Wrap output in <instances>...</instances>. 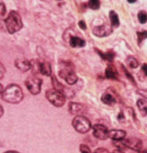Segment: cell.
<instances>
[{"instance_id":"cell-34","label":"cell","mask_w":147,"mask_h":153,"mask_svg":"<svg viewBox=\"0 0 147 153\" xmlns=\"http://www.w3.org/2000/svg\"><path fill=\"white\" fill-rule=\"evenodd\" d=\"M3 115H4V107L0 105V118L3 117Z\"/></svg>"},{"instance_id":"cell-2","label":"cell","mask_w":147,"mask_h":153,"mask_svg":"<svg viewBox=\"0 0 147 153\" xmlns=\"http://www.w3.org/2000/svg\"><path fill=\"white\" fill-rule=\"evenodd\" d=\"M5 25L7 28V30L9 31L10 34H14V33L19 31L23 27L21 16L19 14V12L12 10L7 15V18L5 19Z\"/></svg>"},{"instance_id":"cell-14","label":"cell","mask_w":147,"mask_h":153,"mask_svg":"<svg viewBox=\"0 0 147 153\" xmlns=\"http://www.w3.org/2000/svg\"><path fill=\"white\" fill-rule=\"evenodd\" d=\"M69 44L73 48H82L85 46V40L79 38V37L71 36L70 40H69Z\"/></svg>"},{"instance_id":"cell-15","label":"cell","mask_w":147,"mask_h":153,"mask_svg":"<svg viewBox=\"0 0 147 153\" xmlns=\"http://www.w3.org/2000/svg\"><path fill=\"white\" fill-rule=\"evenodd\" d=\"M40 73L44 76H52V66L48 61H42L40 63Z\"/></svg>"},{"instance_id":"cell-24","label":"cell","mask_w":147,"mask_h":153,"mask_svg":"<svg viewBox=\"0 0 147 153\" xmlns=\"http://www.w3.org/2000/svg\"><path fill=\"white\" fill-rule=\"evenodd\" d=\"M137 39H138V43H139V45H140L142 40L147 39V31L146 30L138 31L137 32Z\"/></svg>"},{"instance_id":"cell-1","label":"cell","mask_w":147,"mask_h":153,"mask_svg":"<svg viewBox=\"0 0 147 153\" xmlns=\"http://www.w3.org/2000/svg\"><path fill=\"white\" fill-rule=\"evenodd\" d=\"M1 98L9 104L18 105L24 99V93L20 86L17 84H10L4 88Z\"/></svg>"},{"instance_id":"cell-13","label":"cell","mask_w":147,"mask_h":153,"mask_svg":"<svg viewBox=\"0 0 147 153\" xmlns=\"http://www.w3.org/2000/svg\"><path fill=\"white\" fill-rule=\"evenodd\" d=\"M105 75L108 79L118 80V78H119V73H118L117 68L115 66L112 64H109L105 70Z\"/></svg>"},{"instance_id":"cell-12","label":"cell","mask_w":147,"mask_h":153,"mask_svg":"<svg viewBox=\"0 0 147 153\" xmlns=\"http://www.w3.org/2000/svg\"><path fill=\"white\" fill-rule=\"evenodd\" d=\"M126 132L121 129H111L109 130V138H111L114 141H120L125 138Z\"/></svg>"},{"instance_id":"cell-7","label":"cell","mask_w":147,"mask_h":153,"mask_svg":"<svg viewBox=\"0 0 147 153\" xmlns=\"http://www.w3.org/2000/svg\"><path fill=\"white\" fill-rule=\"evenodd\" d=\"M52 87L54 89L59 91V92L62 93L64 96H65V98H69L71 99L75 96V92L69 87H66L65 85H64L63 84H61V82L56 79V77L52 75Z\"/></svg>"},{"instance_id":"cell-5","label":"cell","mask_w":147,"mask_h":153,"mask_svg":"<svg viewBox=\"0 0 147 153\" xmlns=\"http://www.w3.org/2000/svg\"><path fill=\"white\" fill-rule=\"evenodd\" d=\"M115 145L118 148H130V150H134V151H139L140 152L142 147V140L135 138H130L125 139L123 138L120 141H114Z\"/></svg>"},{"instance_id":"cell-6","label":"cell","mask_w":147,"mask_h":153,"mask_svg":"<svg viewBox=\"0 0 147 153\" xmlns=\"http://www.w3.org/2000/svg\"><path fill=\"white\" fill-rule=\"evenodd\" d=\"M42 80L40 78L37 77L36 75L28 76L25 81V86L27 87L28 91L33 96H37L42 91Z\"/></svg>"},{"instance_id":"cell-17","label":"cell","mask_w":147,"mask_h":153,"mask_svg":"<svg viewBox=\"0 0 147 153\" xmlns=\"http://www.w3.org/2000/svg\"><path fill=\"white\" fill-rule=\"evenodd\" d=\"M137 107L139 109V112L141 113L142 117H145L147 115V100L146 99H144V98L138 99Z\"/></svg>"},{"instance_id":"cell-35","label":"cell","mask_w":147,"mask_h":153,"mask_svg":"<svg viewBox=\"0 0 147 153\" xmlns=\"http://www.w3.org/2000/svg\"><path fill=\"white\" fill-rule=\"evenodd\" d=\"M3 153H20V152L17 151V150H7V151L3 152Z\"/></svg>"},{"instance_id":"cell-27","label":"cell","mask_w":147,"mask_h":153,"mask_svg":"<svg viewBox=\"0 0 147 153\" xmlns=\"http://www.w3.org/2000/svg\"><path fill=\"white\" fill-rule=\"evenodd\" d=\"M7 14V7L4 2H0V16H4Z\"/></svg>"},{"instance_id":"cell-22","label":"cell","mask_w":147,"mask_h":153,"mask_svg":"<svg viewBox=\"0 0 147 153\" xmlns=\"http://www.w3.org/2000/svg\"><path fill=\"white\" fill-rule=\"evenodd\" d=\"M137 18L139 22L141 24H145L147 22V13L144 10H141L138 12V15H137Z\"/></svg>"},{"instance_id":"cell-32","label":"cell","mask_w":147,"mask_h":153,"mask_svg":"<svg viewBox=\"0 0 147 153\" xmlns=\"http://www.w3.org/2000/svg\"><path fill=\"white\" fill-rule=\"evenodd\" d=\"M113 153H127V151L123 150V148H116V150L113 151Z\"/></svg>"},{"instance_id":"cell-29","label":"cell","mask_w":147,"mask_h":153,"mask_svg":"<svg viewBox=\"0 0 147 153\" xmlns=\"http://www.w3.org/2000/svg\"><path fill=\"white\" fill-rule=\"evenodd\" d=\"M137 94H140V96H142L144 99H146V100H147V90L139 89V90H137Z\"/></svg>"},{"instance_id":"cell-19","label":"cell","mask_w":147,"mask_h":153,"mask_svg":"<svg viewBox=\"0 0 147 153\" xmlns=\"http://www.w3.org/2000/svg\"><path fill=\"white\" fill-rule=\"evenodd\" d=\"M96 51L101 56L102 59L105 61H112L114 60V57H115V53H114L112 51H109L107 52H102L101 51H99V49H96Z\"/></svg>"},{"instance_id":"cell-11","label":"cell","mask_w":147,"mask_h":153,"mask_svg":"<svg viewBox=\"0 0 147 153\" xmlns=\"http://www.w3.org/2000/svg\"><path fill=\"white\" fill-rule=\"evenodd\" d=\"M14 64L16 68L19 70L20 72L26 73L30 70V61L26 60V59H17L15 60Z\"/></svg>"},{"instance_id":"cell-31","label":"cell","mask_w":147,"mask_h":153,"mask_svg":"<svg viewBox=\"0 0 147 153\" xmlns=\"http://www.w3.org/2000/svg\"><path fill=\"white\" fill-rule=\"evenodd\" d=\"M78 26L81 30H87V24H85V22L84 21V20H80V21L78 22Z\"/></svg>"},{"instance_id":"cell-18","label":"cell","mask_w":147,"mask_h":153,"mask_svg":"<svg viewBox=\"0 0 147 153\" xmlns=\"http://www.w3.org/2000/svg\"><path fill=\"white\" fill-rule=\"evenodd\" d=\"M109 20H110V26L112 28H116L120 26V19L119 16L115 11L111 10L109 12Z\"/></svg>"},{"instance_id":"cell-20","label":"cell","mask_w":147,"mask_h":153,"mask_svg":"<svg viewBox=\"0 0 147 153\" xmlns=\"http://www.w3.org/2000/svg\"><path fill=\"white\" fill-rule=\"evenodd\" d=\"M40 61L36 60L30 61V71L33 73V75L40 73Z\"/></svg>"},{"instance_id":"cell-21","label":"cell","mask_w":147,"mask_h":153,"mask_svg":"<svg viewBox=\"0 0 147 153\" xmlns=\"http://www.w3.org/2000/svg\"><path fill=\"white\" fill-rule=\"evenodd\" d=\"M126 63H127V64L129 65V67L132 68V69H135L137 68L139 66V63L138 61L135 59V58H133L132 56H130L127 58V60H126Z\"/></svg>"},{"instance_id":"cell-37","label":"cell","mask_w":147,"mask_h":153,"mask_svg":"<svg viewBox=\"0 0 147 153\" xmlns=\"http://www.w3.org/2000/svg\"><path fill=\"white\" fill-rule=\"evenodd\" d=\"M140 153H147V150H141Z\"/></svg>"},{"instance_id":"cell-3","label":"cell","mask_w":147,"mask_h":153,"mask_svg":"<svg viewBox=\"0 0 147 153\" xmlns=\"http://www.w3.org/2000/svg\"><path fill=\"white\" fill-rule=\"evenodd\" d=\"M73 127L76 132L80 134H85L92 129V125L90 120L85 117V115H77L75 117L72 121Z\"/></svg>"},{"instance_id":"cell-23","label":"cell","mask_w":147,"mask_h":153,"mask_svg":"<svg viewBox=\"0 0 147 153\" xmlns=\"http://www.w3.org/2000/svg\"><path fill=\"white\" fill-rule=\"evenodd\" d=\"M87 7L93 10H97L100 7V1L99 0H90L87 2Z\"/></svg>"},{"instance_id":"cell-25","label":"cell","mask_w":147,"mask_h":153,"mask_svg":"<svg viewBox=\"0 0 147 153\" xmlns=\"http://www.w3.org/2000/svg\"><path fill=\"white\" fill-rule=\"evenodd\" d=\"M79 150L81 153H92L90 148L87 145H85V144H81L79 147Z\"/></svg>"},{"instance_id":"cell-28","label":"cell","mask_w":147,"mask_h":153,"mask_svg":"<svg viewBox=\"0 0 147 153\" xmlns=\"http://www.w3.org/2000/svg\"><path fill=\"white\" fill-rule=\"evenodd\" d=\"M5 73H6V68L4 64L0 61V80L3 79V77L5 76Z\"/></svg>"},{"instance_id":"cell-8","label":"cell","mask_w":147,"mask_h":153,"mask_svg":"<svg viewBox=\"0 0 147 153\" xmlns=\"http://www.w3.org/2000/svg\"><path fill=\"white\" fill-rule=\"evenodd\" d=\"M68 111L71 115L77 117V115H84L87 112V107L80 103L70 102L68 105Z\"/></svg>"},{"instance_id":"cell-26","label":"cell","mask_w":147,"mask_h":153,"mask_svg":"<svg viewBox=\"0 0 147 153\" xmlns=\"http://www.w3.org/2000/svg\"><path fill=\"white\" fill-rule=\"evenodd\" d=\"M122 70H123V72H124V73H125L126 77H127L128 79H129L130 82H132V84H134V85H136V82H135V81H134V78L132 77V74L128 73V71H127V70H126V68L124 67V66H122Z\"/></svg>"},{"instance_id":"cell-10","label":"cell","mask_w":147,"mask_h":153,"mask_svg":"<svg viewBox=\"0 0 147 153\" xmlns=\"http://www.w3.org/2000/svg\"><path fill=\"white\" fill-rule=\"evenodd\" d=\"M113 28L111 26H109V25H99V26H97L93 28V34L96 37H99V38H104V37H107L110 35L112 33Z\"/></svg>"},{"instance_id":"cell-4","label":"cell","mask_w":147,"mask_h":153,"mask_svg":"<svg viewBox=\"0 0 147 153\" xmlns=\"http://www.w3.org/2000/svg\"><path fill=\"white\" fill-rule=\"evenodd\" d=\"M46 99L50 102V104L55 107H62L66 102V98L64 94L55 89H48L45 92Z\"/></svg>"},{"instance_id":"cell-33","label":"cell","mask_w":147,"mask_h":153,"mask_svg":"<svg viewBox=\"0 0 147 153\" xmlns=\"http://www.w3.org/2000/svg\"><path fill=\"white\" fill-rule=\"evenodd\" d=\"M142 72L144 73V74L147 76V64L144 63V64H142Z\"/></svg>"},{"instance_id":"cell-30","label":"cell","mask_w":147,"mask_h":153,"mask_svg":"<svg viewBox=\"0 0 147 153\" xmlns=\"http://www.w3.org/2000/svg\"><path fill=\"white\" fill-rule=\"evenodd\" d=\"M94 153H110L107 148H99L94 151Z\"/></svg>"},{"instance_id":"cell-36","label":"cell","mask_w":147,"mask_h":153,"mask_svg":"<svg viewBox=\"0 0 147 153\" xmlns=\"http://www.w3.org/2000/svg\"><path fill=\"white\" fill-rule=\"evenodd\" d=\"M3 90H4L3 85L0 84V96H1V94H2V93H3Z\"/></svg>"},{"instance_id":"cell-9","label":"cell","mask_w":147,"mask_h":153,"mask_svg":"<svg viewBox=\"0 0 147 153\" xmlns=\"http://www.w3.org/2000/svg\"><path fill=\"white\" fill-rule=\"evenodd\" d=\"M93 129V135L94 137L97 139L100 140H105L109 138V130L107 127L101 124H96L92 127Z\"/></svg>"},{"instance_id":"cell-16","label":"cell","mask_w":147,"mask_h":153,"mask_svg":"<svg viewBox=\"0 0 147 153\" xmlns=\"http://www.w3.org/2000/svg\"><path fill=\"white\" fill-rule=\"evenodd\" d=\"M101 102L107 106H114L116 104V98L111 94L105 93L101 96Z\"/></svg>"}]
</instances>
